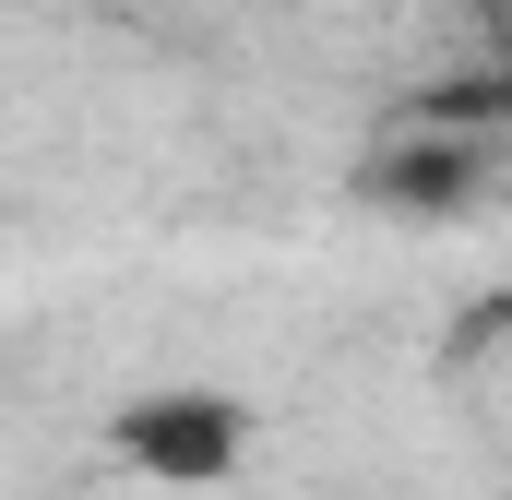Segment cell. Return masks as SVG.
Segmentation results:
<instances>
[{"label":"cell","instance_id":"obj_1","mask_svg":"<svg viewBox=\"0 0 512 500\" xmlns=\"http://www.w3.org/2000/svg\"><path fill=\"white\" fill-rule=\"evenodd\" d=\"M108 453L131 477H155V489H215L251 453V405L227 381H155V393H131L108 417Z\"/></svg>","mask_w":512,"mask_h":500}]
</instances>
